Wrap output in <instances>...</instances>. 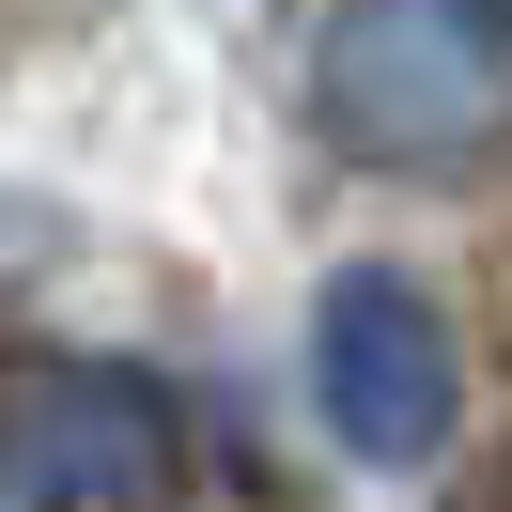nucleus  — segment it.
<instances>
[{
    "label": "nucleus",
    "instance_id": "1",
    "mask_svg": "<svg viewBox=\"0 0 512 512\" xmlns=\"http://www.w3.org/2000/svg\"><path fill=\"white\" fill-rule=\"evenodd\" d=\"M311 109L373 171L481 156V125L512 109V0H342L311 47Z\"/></svg>",
    "mask_w": 512,
    "mask_h": 512
},
{
    "label": "nucleus",
    "instance_id": "2",
    "mask_svg": "<svg viewBox=\"0 0 512 512\" xmlns=\"http://www.w3.org/2000/svg\"><path fill=\"white\" fill-rule=\"evenodd\" d=\"M311 404L357 466H435L450 419H466V342H450L435 280L404 264H342L311 295Z\"/></svg>",
    "mask_w": 512,
    "mask_h": 512
},
{
    "label": "nucleus",
    "instance_id": "3",
    "mask_svg": "<svg viewBox=\"0 0 512 512\" xmlns=\"http://www.w3.org/2000/svg\"><path fill=\"white\" fill-rule=\"evenodd\" d=\"M171 466V419L140 373H16L0 388V512H109Z\"/></svg>",
    "mask_w": 512,
    "mask_h": 512
}]
</instances>
